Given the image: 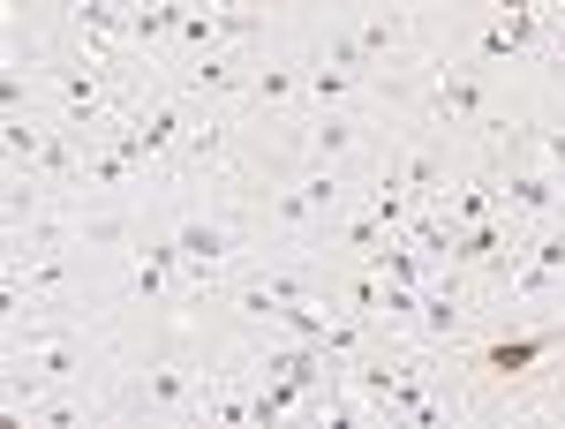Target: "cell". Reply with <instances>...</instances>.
I'll return each mask as SVG.
<instances>
[{"mask_svg": "<svg viewBox=\"0 0 565 429\" xmlns=\"http://www.w3.org/2000/svg\"><path fill=\"white\" fill-rule=\"evenodd\" d=\"M482 159L498 173V204H505L513 226H551V218H565V181L558 173H543L535 159H513V151H482Z\"/></svg>", "mask_w": 565, "mask_h": 429, "instance_id": "obj_1", "label": "cell"}, {"mask_svg": "<svg viewBox=\"0 0 565 429\" xmlns=\"http://www.w3.org/2000/svg\"><path fill=\"white\" fill-rule=\"evenodd\" d=\"M249 61L257 53H196V61H174L167 68V84L181 90V98H196V106H242L249 98Z\"/></svg>", "mask_w": 565, "mask_h": 429, "instance_id": "obj_3", "label": "cell"}, {"mask_svg": "<svg viewBox=\"0 0 565 429\" xmlns=\"http://www.w3.org/2000/svg\"><path fill=\"white\" fill-rule=\"evenodd\" d=\"M309 106V76H302V53L295 39L264 45L257 61H249V98L234 106V114H257V121H287V114H302Z\"/></svg>", "mask_w": 565, "mask_h": 429, "instance_id": "obj_2", "label": "cell"}, {"mask_svg": "<svg viewBox=\"0 0 565 429\" xmlns=\"http://www.w3.org/2000/svg\"><path fill=\"white\" fill-rule=\"evenodd\" d=\"M53 136V114L31 106V114H0V167H31Z\"/></svg>", "mask_w": 565, "mask_h": 429, "instance_id": "obj_4", "label": "cell"}, {"mask_svg": "<svg viewBox=\"0 0 565 429\" xmlns=\"http://www.w3.org/2000/svg\"><path fill=\"white\" fill-rule=\"evenodd\" d=\"M521 422H565V354H551V369H543V385L527 392Z\"/></svg>", "mask_w": 565, "mask_h": 429, "instance_id": "obj_5", "label": "cell"}]
</instances>
